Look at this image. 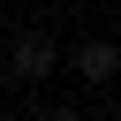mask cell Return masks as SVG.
I'll use <instances>...</instances> for the list:
<instances>
[{"label": "cell", "mask_w": 121, "mask_h": 121, "mask_svg": "<svg viewBox=\"0 0 121 121\" xmlns=\"http://www.w3.org/2000/svg\"><path fill=\"white\" fill-rule=\"evenodd\" d=\"M8 68H15L23 83H38V76H53V38H38V30H23V38H15V53H8Z\"/></svg>", "instance_id": "6da1fadb"}, {"label": "cell", "mask_w": 121, "mask_h": 121, "mask_svg": "<svg viewBox=\"0 0 121 121\" xmlns=\"http://www.w3.org/2000/svg\"><path fill=\"white\" fill-rule=\"evenodd\" d=\"M68 68H76L83 83H113V76H121V53H113L106 38H91V45H76V60H68Z\"/></svg>", "instance_id": "7a4b0ae2"}, {"label": "cell", "mask_w": 121, "mask_h": 121, "mask_svg": "<svg viewBox=\"0 0 121 121\" xmlns=\"http://www.w3.org/2000/svg\"><path fill=\"white\" fill-rule=\"evenodd\" d=\"M45 121H76V106H53V113H45Z\"/></svg>", "instance_id": "3957f363"}]
</instances>
